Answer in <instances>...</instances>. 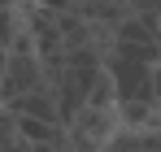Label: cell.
Returning a JSON list of instances; mask_svg holds the SVG:
<instances>
[{"instance_id": "1", "label": "cell", "mask_w": 161, "mask_h": 152, "mask_svg": "<svg viewBox=\"0 0 161 152\" xmlns=\"http://www.w3.org/2000/svg\"><path fill=\"white\" fill-rule=\"evenodd\" d=\"M48 87L44 78V61L35 57L31 48H18V52H4V78H0V104L9 109L13 100H22L31 91Z\"/></svg>"}]
</instances>
